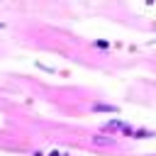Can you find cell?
<instances>
[{
    "instance_id": "cell-1",
    "label": "cell",
    "mask_w": 156,
    "mask_h": 156,
    "mask_svg": "<svg viewBox=\"0 0 156 156\" xmlns=\"http://www.w3.org/2000/svg\"><path fill=\"white\" fill-rule=\"evenodd\" d=\"M49 156H61V154H58V151H51V154H49Z\"/></svg>"
},
{
    "instance_id": "cell-2",
    "label": "cell",
    "mask_w": 156,
    "mask_h": 156,
    "mask_svg": "<svg viewBox=\"0 0 156 156\" xmlns=\"http://www.w3.org/2000/svg\"><path fill=\"white\" fill-rule=\"evenodd\" d=\"M0 27H3V25H0Z\"/></svg>"
}]
</instances>
